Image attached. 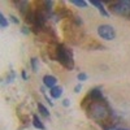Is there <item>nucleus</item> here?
Masks as SVG:
<instances>
[{
	"instance_id": "obj_15",
	"label": "nucleus",
	"mask_w": 130,
	"mask_h": 130,
	"mask_svg": "<svg viewBox=\"0 0 130 130\" xmlns=\"http://www.w3.org/2000/svg\"><path fill=\"white\" fill-rule=\"evenodd\" d=\"M77 79H78L79 82L86 81V79H87V74H86V73H79V74L77 75Z\"/></svg>"
},
{
	"instance_id": "obj_16",
	"label": "nucleus",
	"mask_w": 130,
	"mask_h": 130,
	"mask_svg": "<svg viewBox=\"0 0 130 130\" xmlns=\"http://www.w3.org/2000/svg\"><path fill=\"white\" fill-rule=\"evenodd\" d=\"M14 77H16V74H14V72H12V73H9V74H8V77H7V83H9V82H13Z\"/></svg>"
},
{
	"instance_id": "obj_10",
	"label": "nucleus",
	"mask_w": 130,
	"mask_h": 130,
	"mask_svg": "<svg viewBox=\"0 0 130 130\" xmlns=\"http://www.w3.org/2000/svg\"><path fill=\"white\" fill-rule=\"evenodd\" d=\"M31 124H32V126H34L35 129H38V130H46L44 124L39 120V117L37 115H32V122Z\"/></svg>"
},
{
	"instance_id": "obj_8",
	"label": "nucleus",
	"mask_w": 130,
	"mask_h": 130,
	"mask_svg": "<svg viewBox=\"0 0 130 130\" xmlns=\"http://www.w3.org/2000/svg\"><path fill=\"white\" fill-rule=\"evenodd\" d=\"M89 98L91 100H103L104 96H103V92L100 91V89H92L90 91V95Z\"/></svg>"
},
{
	"instance_id": "obj_14",
	"label": "nucleus",
	"mask_w": 130,
	"mask_h": 130,
	"mask_svg": "<svg viewBox=\"0 0 130 130\" xmlns=\"http://www.w3.org/2000/svg\"><path fill=\"white\" fill-rule=\"evenodd\" d=\"M30 65H31V68H32V72L37 73L38 72V59L37 57H32L30 60Z\"/></svg>"
},
{
	"instance_id": "obj_21",
	"label": "nucleus",
	"mask_w": 130,
	"mask_h": 130,
	"mask_svg": "<svg viewBox=\"0 0 130 130\" xmlns=\"http://www.w3.org/2000/svg\"><path fill=\"white\" fill-rule=\"evenodd\" d=\"M22 78H24V79H27V75H26L25 70H22Z\"/></svg>"
},
{
	"instance_id": "obj_20",
	"label": "nucleus",
	"mask_w": 130,
	"mask_h": 130,
	"mask_svg": "<svg viewBox=\"0 0 130 130\" xmlns=\"http://www.w3.org/2000/svg\"><path fill=\"white\" fill-rule=\"evenodd\" d=\"M111 130H129V129H124V127H113Z\"/></svg>"
},
{
	"instance_id": "obj_4",
	"label": "nucleus",
	"mask_w": 130,
	"mask_h": 130,
	"mask_svg": "<svg viewBox=\"0 0 130 130\" xmlns=\"http://www.w3.org/2000/svg\"><path fill=\"white\" fill-rule=\"evenodd\" d=\"M111 10L113 13L122 14V16H129L130 14V2L129 0H121V2H116L112 4Z\"/></svg>"
},
{
	"instance_id": "obj_18",
	"label": "nucleus",
	"mask_w": 130,
	"mask_h": 130,
	"mask_svg": "<svg viewBox=\"0 0 130 130\" xmlns=\"http://www.w3.org/2000/svg\"><path fill=\"white\" fill-rule=\"evenodd\" d=\"M62 104H64L65 107H69V104H70V103H69V99H64V100H62Z\"/></svg>"
},
{
	"instance_id": "obj_6",
	"label": "nucleus",
	"mask_w": 130,
	"mask_h": 130,
	"mask_svg": "<svg viewBox=\"0 0 130 130\" xmlns=\"http://www.w3.org/2000/svg\"><path fill=\"white\" fill-rule=\"evenodd\" d=\"M94 7H96L98 8V10L100 12V14L102 16H104V17H109V13L107 12V9L104 8V4L102 3V2H98V0H92V2H90Z\"/></svg>"
},
{
	"instance_id": "obj_2",
	"label": "nucleus",
	"mask_w": 130,
	"mask_h": 130,
	"mask_svg": "<svg viewBox=\"0 0 130 130\" xmlns=\"http://www.w3.org/2000/svg\"><path fill=\"white\" fill-rule=\"evenodd\" d=\"M55 59L62 65L64 68H67L68 70H72L74 68V57L73 52L69 47L59 44L55 50Z\"/></svg>"
},
{
	"instance_id": "obj_17",
	"label": "nucleus",
	"mask_w": 130,
	"mask_h": 130,
	"mask_svg": "<svg viewBox=\"0 0 130 130\" xmlns=\"http://www.w3.org/2000/svg\"><path fill=\"white\" fill-rule=\"evenodd\" d=\"M81 90H82V85H81V83H79V85H77V86L74 87V91L77 92V94H78V92H81Z\"/></svg>"
},
{
	"instance_id": "obj_7",
	"label": "nucleus",
	"mask_w": 130,
	"mask_h": 130,
	"mask_svg": "<svg viewBox=\"0 0 130 130\" xmlns=\"http://www.w3.org/2000/svg\"><path fill=\"white\" fill-rule=\"evenodd\" d=\"M14 4L18 5V10H20V13L22 16H26L29 13L30 8H29V3L27 2H24V0L22 2H14Z\"/></svg>"
},
{
	"instance_id": "obj_3",
	"label": "nucleus",
	"mask_w": 130,
	"mask_h": 130,
	"mask_svg": "<svg viewBox=\"0 0 130 130\" xmlns=\"http://www.w3.org/2000/svg\"><path fill=\"white\" fill-rule=\"evenodd\" d=\"M98 34H99V37L104 40H113L116 38V30L111 25L103 24L98 27Z\"/></svg>"
},
{
	"instance_id": "obj_19",
	"label": "nucleus",
	"mask_w": 130,
	"mask_h": 130,
	"mask_svg": "<svg viewBox=\"0 0 130 130\" xmlns=\"http://www.w3.org/2000/svg\"><path fill=\"white\" fill-rule=\"evenodd\" d=\"M10 18H12V21H13L14 24H18V20H17V18H16L14 16H10Z\"/></svg>"
},
{
	"instance_id": "obj_11",
	"label": "nucleus",
	"mask_w": 130,
	"mask_h": 130,
	"mask_svg": "<svg viewBox=\"0 0 130 130\" xmlns=\"http://www.w3.org/2000/svg\"><path fill=\"white\" fill-rule=\"evenodd\" d=\"M38 111H39V113L42 115V116H44V117H50V111L46 108V105L43 104V103H38Z\"/></svg>"
},
{
	"instance_id": "obj_5",
	"label": "nucleus",
	"mask_w": 130,
	"mask_h": 130,
	"mask_svg": "<svg viewBox=\"0 0 130 130\" xmlns=\"http://www.w3.org/2000/svg\"><path fill=\"white\" fill-rule=\"evenodd\" d=\"M43 83H44L46 87H48L51 90V89H53V87L57 86V78L55 77V75H52V74H46L44 77H43Z\"/></svg>"
},
{
	"instance_id": "obj_12",
	"label": "nucleus",
	"mask_w": 130,
	"mask_h": 130,
	"mask_svg": "<svg viewBox=\"0 0 130 130\" xmlns=\"http://www.w3.org/2000/svg\"><path fill=\"white\" fill-rule=\"evenodd\" d=\"M72 4L75 5V7H78V8H87V5H89L87 2H82V0H73Z\"/></svg>"
},
{
	"instance_id": "obj_13",
	"label": "nucleus",
	"mask_w": 130,
	"mask_h": 130,
	"mask_svg": "<svg viewBox=\"0 0 130 130\" xmlns=\"http://www.w3.org/2000/svg\"><path fill=\"white\" fill-rule=\"evenodd\" d=\"M0 26H2V29L8 27V21H7V18H5V16L3 13H0Z\"/></svg>"
},
{
	"instance_id": "obj_9",
	"label": "nucleus",
	"mask_w": 130,
	"mask_h": 130,
	"mask_svg": "<svg viewBox=\"0 0 130 130\" xmlns=\"http://www.w3.org/2000/svg\"><path fill=\"white\" fill-rule=\"evenodd\" d=\"M62 95V87H59V86H56V87H53L50 90V96L51 99H59V98H61Z\"/></svg>"
},
{
	"instance_id": "obj_1",
	"label": "nucleus",
	"mask_w": 130,
	"mask_h": 130,
	"mask_svg": "<svg viewBox=\"0 0 130 130\" xmlns=\"http://www.w3.org/2000/svg\"><path fill=\"white\" fill-rule=\"evenodd\" d=\"M103 100H91L90 105L87 107V112H89L90 117L95 121H104L109 116L108 105Z\"/></svg>"
}]
</instances>
